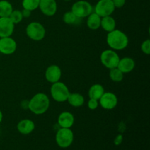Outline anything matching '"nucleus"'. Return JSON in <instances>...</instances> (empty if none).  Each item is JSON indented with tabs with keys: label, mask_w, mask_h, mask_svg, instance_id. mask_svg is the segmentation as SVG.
Instances as JSON below:
<instances>
[{
	"label": "nucleus",
	"mask_w": 150,
	"mask_h": 150,
	"mask_svg": "<svg viewBox=\"0 0 150 150\" xmlns=\"http://www.w3.org/2000/svg\"><path fill=\"white\" fill-rule=\"evenodd\" d=\"M78 19H79V18L76 17L74 13L72 11L66 12L64 14V16H63V21L66 24H74L77 21Z\"/></svg>",
	"instance_id": "nucleus-24"
},
{
	"label": "nucleus",
	"mask_w": 150,
	"mask_h": 150,
	"mask_svg": "<svg viewBox=\"0 0 150 150\" xmlns=\"http://www.w3.org/2000/svg\"><path fill=\"white\" fill-rule=\"evenodd\" d=\"M122 141H123L122 136L121 134L118 135V136L115 138V139H114V144L117 145V146H119V145L121 144Z\"/></svg>",
	"instance_id": "nucleus-29"
},
{
	"label": "nucleus",
	"mask_w": 150,
	"mask_h": 150,
	"mask_svg": "<svg viewBox=\"0 0 150 150\" xmlns=\"http://www.w3.org/2000/svg\"><path fill=\"white\" fill-rule=\"evenodd\" d=\"M112 2L115 8H121L125 4L126 0H112Z\"/></svg>",
	"instance_id": "nucleus-28"
},
{
	"label": "nucleus",
	"mask_w": 150,
	"mask_h": 150,
	"mask_svg": "<svg viewBox=\"0 0 150 150\" xmlns=\"http://www.w3.org/2000/svg\"><path fill=\"white\" fill-rule=\"evenodd\" d=\"M115 10L112 0H99L95 7V12L101 18L111 16Z\"/></svg>",
	"instance_id": "nucleus-8"
},
{
	"label": "nucleus",
	"mask_w": 150,
	"mask_h": 150,
	"mask_svg": "<svg viewBox=\"0 0 150 150\" xmlns=\"http://www.w3.org/2000/svg\"><path fill=\"white\" fill-rule=\"evenodd\" d=\"M64 1H70V0H64Z\"/></svg>",
	"instance_id": "nucleus-32"
},
{
	"label": "nucleus",
	"mask_w": 150,
	"mask_h": 150,
	"mask_svg": "<svg viewBox=\"0 0 150 150\" xmlns=\"http://www.w3.org/2000/svg\"><path fill=\"white\" fill-rule=\"evenodd\" d=\"M26 33L28 38L35 41H40L45 38V29L39 22H32L27 26Z\"/></svg>",
	"instance_id": "nucleus-5"
},
{
	"label": "nucleus",
	"mask_w": 150,
	"mask_h": 150,
	"mask_svg": "<svg viewBox=\"0 0 150 150\" xmlns=\"http://www.w3.org/2000/svg\"><path fill=\"white\" fill-rule=\"evenodd\" d=\"M104 92H105V89H104L103 86L100 83H95L89 88L88 95H89V98L99 100V99L103 95Z\"/></svg>",
	"instance_id": "nucleus-17"
},
{
	"label": "nucleus",
	"mask_w": 150,
	"mask_h": 150,
	"mask_svg": "<svg viewBox=\"0 0 150 150\" xmlns=\"http://www.w3.org/2000/svg\"><path fill=\"white\" fill-rule=\"evenodd\" d=\"M106 42L110 48L117 51H120L127 48L129 40L124 32L115 29L108 32L106 37Z\"/></svg>",
	"instance_id": "nucleus-2"
},
{
	"label": "nucleus",
	"mask_w": 150,
	"mask_h": 150,
	"mask_svg": "<svg viewBox=\"0 0 150 150\" xmlns=\"http://www.w3.org/2000/svg\"><path fill=\"white\" fill-rule=\"evenodd\" d=\"M99 104L105 110H112L118 104V98L115 94L112 92H104L99 99Z\"/></svg>",
	"instance_id": "nucleus-9"
},
{
	"label": "nucleus",
	"mask_w": 150,
	"mask_h": 150,
	"mask_svg": "<svg viewBox=\"0 0 150 150\" xmlns=\"http://www.w3.org/2000/svg\"><path fill=\"white\" fill-rule=\"evenodd\" d=\"M39 8L45 16H53L57 10L56 0H40Z\"/></svg>",
	"instance_id": "nucleus-12"
},
{
	"label": "nucleus",
	"mask_w": 150,
	"mask_h": 150,
	"mask_svg": "<svg viewBox=\"0 0 150 150\" xmlns=\"http://www.w3.org/2000/svg\"><path fill=\"white\" fill-rule=\"evenodd\" d=\"M13 10V6L8 1H0V17H9Z\"/></svg>",
	"instance_id": "nucleus-21"
},
{
	"label": "nucleus",
	"mask_w": 150,
	"mask_h": 150,
	"mask_svg": "<svg viewBox=\"0 0 150 150\" xmlns=\"http://www.w3.org/2000/svg\"><path fill=\"white\" fill-rule=\"evenodd\" d=\"M74 140V134L70 128L61 127L56 134V142L59 147L65 149L71 146Z\"/></svg>",
	"instance_id": "nucleus-4"
},
{
	"label": "nucleus",
	"mask_w": 150,
	"mask_h": 150,
	"mask_svg": "<svg viewBox=\"0 0 150 150\" xmlns=\"http://www.w3.org/2000/svg\"><path fill=\"white\" fill-rule=\"evenodd\" d=\"M31 13H32V11L26 10V9H23V10L21 11L23 18H29L31 16Z\"/></svg>",
	"instance_id": "nucleus-30"
},
{
	"label": "nucleus",
	"mask_w": 150,
	"mask_h": 150,
	"mask_svg": "<svg viewBox=\"0 0 150 150\" xmlns=\"http://www.w3.org/2000/svg\"><path fill=\"white\" fill-rule=\"evenodd\" d=\"M10 20L12 21L14 24H18V23H20L22 20H23V16H22L21 11L18 10H13L11 13V14L9 16Z\"/></svg>",
	"instance_id": "nucleus-25"
},
{
	"label": "nucleus",
	"mask_w": 150,
	"mask_h": 150,
	"mask_svg": "<svg viewBox=\"0 0 150 150\" xmlns=\"http://www.w3.org/2000/svg\"><path fill=\"white\" fill-rule=\"evenodd\" d=\"M88 108L90 110H95L99 105V102L98 100L92 99V98H89V101L87 103Z\"/></svg>",
	"instance_id": "nucleus-27"
},
{
	"label": "nucleus",
	"mask_w": 150,
	"mask_h": 150,
	"mask_svg": "<svg viewBox=\"0 0 150 150\" xmlns=\"http://www.w3.org/2000/svg\"><path fill=\"white\" fill-rule=\"evenodd\" d=\"M50 106V100L48 95L40 92L34 95L28 103V108L36 115L43 114Z\"/></svg>",
	"instance_id": "nucleus-1"
},
{
	"label": "nucleus",
	"mask_w": 150,
	"mask_h": 150,
	"mask_svg": "<svg viewBox=\"0 0 150 150\" xmlns=\"http://www.w3.org/2000/svg\"><path fill=\"white\" fill-rule=\"evenodd\" d=\"M75 118L72 113L64 111L61 113L58 117V124L60 127L70 128L74 125Z\"/></svg>",
	"instance_id": "nucleus-14"
},
{
	"label": "nucleus",
	"mask_w": 150,
	"mask_h": 150,
	"mask_svg": "<svg viewBox=\"0 0 150 150\" xmlns=\"http://www.w3.org/2000/svg\"><path fill=\"white\" fill-rule=\"evenodd\" d=\"M17 43L11 37L0 38V53L4 55H10L16 52Z\"/></svg>",
	"instance_id": "nucleus-10"
},
{
	"label": "nucleus",
	"mask_w": 150,
	"mask_h": 150,
	"mask_svg": "<svg viewBox=\"0 0 150 150\" xmlns=\"http://www.w3.org/2000/svg\"><path fill=\"white\" fill-rule=\"evenodd\" d=\"M124 73H122L117 67L110 69L109 77L114 82H120L123 80Z\"/></svg>",
	"instance_id": "nucleus-22"
},
{
	"label": "nucleus",
	"mask_w": 150,
	"mask_h": 150,
	"mask_svg": "<svg viewBox=\"0 0 150 150\" xmlns=\"http://www.w3.org/2000/svg\"><path fill=\"white\" fill-rule=\"evenodd\" d=\"M2 119H3V114H2V112L1 111V110H0V123H1V121H2Z\"/></svg>",
	"instance_id": "nucleus-31"
},
{
	"label": "nucleus",
	"mask_w": 150,
	"mask_h": 150,
	"mask_svg": "<svg viewBox=\"0 0 150 150\" xmlns=\"http://www.w3.org/2000/svg\"><path fill=\"white\" fill-rule=\"evenodd\" d=\"M15 24L9 17H0V38L10 37L14 31Z\"/></svg>",
	"instance_id": "nucleus-11"
},
{
	"label": "nucleus",
	"mask_w": 150,
	"mask_h": 150,
	"mask_svg": "<svg viewBox=\"0 0 150 150\" xmlns=\"http://www.w3.org/2000/svg\"><path fill=\"white\" fill-rule=\"evenodd\" d=\"M136 63L135 61L130 57H124L120 59L117 65V68L122 73H129L133 71L135 68Z\"/></svg>",
	"instance_id": "nucleus-16"
},
{
	"label": "nucleus",
	"mask_w": 150,
	"mask_h": 150,
	"mask_svg": "<svg viewBox=\"0 0 150 150\" xmlns=\"http://www.w3.org/2000/svg\"><path fill=\"white\" fill-rule=\"evenodd\" d=\"M35 125L32 120L29 119L22 120L18 123L17 130L20 133L23 135H29L34 131Z\"/></svg>",
	"instance_id": "nucleus-15"
},
{
	"label": "nucleus",
	"mask_w": 150,
	"mask_h": 150,
	"mask_svg": "<svg viewBox=\"0 0 150 150\" xmlns=\"http://www.w3.org/2000/svg\"><path fill=\"white\" fill-rule=\"evenodd\" d=\"M69 104L71 106L81 107L84 104V98L82 95L79 93H70L68 98H67Z\"/></svg>",
	"instance_id": "nucleus-20"
},
{
	"label": "nucleus",
	"mask_w": 150,
	"mask_h": 150,
	"mask_svg": "<svg viewBox=\"0 0 150 150\" xmlns=\"http://www.w3.org/2000/svg\"><path fill=\"white\" fill-rule=\"evenodd\" d=\"M100 26L105 31L110 32L116 29V21L111 16L101 18Z\"/></svg>",
	"instance_id": "nucleus-19"
},
{
	"label": "nucleus",
	"mask_w": 150,
	"mask_h": 150,
	"mask_svg": "<svg viewBox=\"0 0 150 150\" xmlns=\"http://www.w3.org/2000/svg\"><path fill=\"white\" fill-rule=\"evenodd\" d=\"M141 49L144 54L149 55L150 54V40L147 39L142 42L141 45Z\"/></svg>",
	"instance_id": "nucleus-26"
},
{
	"label": "nucleus",
	"mask_w": 150,
	"mask_h": 150,
	"mask_svg": "<svg viewBox=\"0 0 150 150\" xmlns=\"http://www.w3.org/2000/svg\"><path fill=\"white\" fill-rule=\"evenodd\" d=\"M93 7L87 1L81 0L75 2L71 7V11L79 18L88 17L92 13Z\"/></svg>",
	"instance_id": "nucleus-6"
},
{
	"label": "nucleus",
	"mask_w": 150,
	"mask_h": 150,
	"mask_svg": "<svg viewBox=\"0 0 150 150\" xmlns=\"http://www.w3.org/2000/svg\"><path fill=\"white\" fill-rule=\"evenodd\" d=\"M120 57L118 54L114 50H105L101 53L100 62L103 65L108 69H112L117 67L120 62Z\"/></svg>",
	"instance_id": "nucleus-7"
},
{
	"label": "nucleus",
	"mask_w": 150,
	"mask_h": 150,
	"mask_svg": "<svg viewBox=\"0 0 150 150\" xmlns=\"http://www.w3.org/2000/svg\"><path fill=\"white\" fill-rule=\"evenodd\" d=\"M45 77L49 83H54L59 81L62 77V70L59 66L52 64L46 69L45 73Z\"/></svg>",
	"instance_id": "nucleus-13"
},
{
	"label": "nucleus",
	"mask_w": 150,
	"mask_h": 150,
	"mask_svg": "<svg viewBox=\"0 0 150 150\" xmlns=\"http://www.w3.org/2000/svg\"><path fill=\"white\" fill-rule=\"evenodd\" d=\"M40 0H23L22 6L23 9L33 11L39 7Z\"/></svg>",
	"instance_id": "nucleus-23"
},
{
	"label": "nucleus",
	"mask_w": 150,
	"mask_h": 150,
	"mask_svg": "<svg viewBox=\"0 0 150 150\" xmlns=\"http://www.w3.org/2000/svg\"><path fill=\"white\" fill-rule=\"evenodd\" d=\"M70 91L68 87L62 82H56L51 86V95L53 99L59 103L65 102L67 100Z\"/></svg>",
	"instance_id": "nucleus-3"
},
{
	"label": "nucleus",
	"mask_w": 150,
	"mask_h": 150,
	"mask_svg": "<svg viewBox=\"0 0 150 150\" xmlns=\"http://www.w3.org/2000/svg\"><path fill=\"white\" fill-rule=\"evenodd\" d=\"M101 17L95 13H92L87 17L86 24L89 29L92 30H97L100 27Z\"/></svg>",
	"instance_id": "nucleus-18"
}]
</instances>
